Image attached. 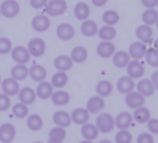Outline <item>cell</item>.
Instances as JSON below:
<instances>
[{
	"instance_id": "obj_28",
	"label": "cell",
	"mask_w": 158,
	"mask_h": 143,
	"mask_svg": "<svg viewBox=\"0 0 158 143\" xmlns=\"http://www.w3.org/2000/svg\"><path fill=\"white\" fill-rule=\"evenodd\" d=\"M98 25L94 20L86 19L83 20L81 25V31L86 37H94L98 32Z\"/></svg>"
},
{
	"instance_id": "obj_45",
	"label": "cell",
	"mask_w": 158,
	"mask_h": 143,
	"mask_svg": "<svg viewBox=\"0 0 158 143\" xmlns=\"http://www.w3.org/2000/svg\"><path fill=\"white\" fill-rule=\"evenodd\" d=\"M147 129L152 135H158V118L151 117L146 123Z\"/></svg>"
},
{
	"instance_id": "obj_24",
	"label": "cell",
	"mask_w": 158,
	"mask_h": 143,
	"mask_svg": "<svg viewBox=\"0 0 158 143\" xmlns=\"http://www.w3.org/2000/svg\"><path fill=\"white\" fill-rule=\"evenodd\" d=\"M36 92L33 89L30 87H24L19 90V99L20 103L26 104V105H31L32 104L35 100H36Z\"/></svg>"
},
{
	"instance_id": "obj_11",
	"label": "cell",
	"mask_w": 158,
	"mask_h": 143,
	"mask_svg": "<svg viewBox=\"0 0 158 143\" xmlns=\"http://www.w3.org/2000/svg\"><path fill=\"white\" fill-rule=\"evenodd\" d=\"M11 57L17 64L25 65L31 59V54L24 46L18 45L11 50Z\"/></svg>"
},
{
	"instance_id": "obj_41",
	"label": "cell",
	"mask_w": 158,
	"mask_h": 143,
	"mask_svg": "<svg viewBox=\"0 0 158 143\" xmlns=\"http://www.w3.org/2000/svg\"><path fill=\"white\" fill-rule=\"evenodd\" d=\"M144 58H145L146 63L150 67H155V68L158 67V52L154 47L147 49Z\"/></svg>"
},
{
	"instance_id": "obj_9",
	"label": "cell",
	"mask_w": 158,
	"mask_h": 143,
	"mask_svg": "<svg viewBox=\"0 0 158 143\" xmlns=\"http://www.w3.org/2000/svg\"><path fill=\"white\" fill-rule=\"evenodd\" d=\"M135 86H136V84H135L134 80L131 79V77H129L128 75L120 77L118 80L117 84H116L117 91L120 94H124V95H126V94L130 93L131 92L134 91Z\"/></svg>"
},
{
	"instance_id": "obj_13",
	"label": "cell",
	"mask_w": 158,
	"mask_h": 143,
	"mask_svg": "<svg viewBox=\"0 0 158 143\" xmlns=\"http://www.w3.org/2000/svg\"><path fill=\"white\" fill-rule=\"evenodd\" d=\"M105 106H106V103L104 98L98 95L90 97L86 103V109L89 111L90 114L93 115L100 113L105 108Z\"/></svg>"
},
{
	"instance_id": "obj_25",
	"label": "cell",
	"mask_w": 158,
	"mask_h": 143,
	"mask_svg": "<svg viewBox=\"0 0 158 143\" xmlns=\"http://www.w3.org/2000/svg\"><path fill=\"white\" fill-rule=\"evenodd\" d=\"M53 122L56 127L59 128H69L71 124V117L70 115H69L65 111H56L53 115Z\"/></svg>"
},
{
	"instance_id": "obj_15",
	"label": "cell",
	"mask_w": 158,
	"mask_h": 143,
	"mask_svg": "<svg viewBox=\"0 0 158 143\" xmlns=\"http://www.w3.org/2000/svg\"><path fill=\"white\" fill-rule=\"evenodd\" d=\"M133 121L132 115L130 112L127 111H122L117 115L115 117V125L116 128L119 129H129L130 127L131 126Z\"/></svg>"
},
{
	"instance_id": "obj_3",
	"label": "cell",
	"mask_w": 158,
	"mask_h": 143,
	"mask_svg": "<svg viewBox=\"0 0 158 143\" xmlns=\"http://www.w3.org/2000/svg\"><path fill=\"white\" fill-rule=\"evenodd\" d=\"M126 72L129 77L133 80H140L145 74V67L140 60L131 59L126 67Z\"/></svg>"
},
{
	"instance_id": "obj_26",
	"label": "cell",
	"mask_w": 158,
	"mask_h": 143,
	"mask_svg": "<svg viewBox=\"0 0 158 143\" xmlns=\"http://www.w3.org/2000/svg\"><path fill=\"white\" fill-rule=\"evenodd\" d=\"M73 13H74V16L77 19L83 21V20H86L89 18L90 14H91V9H90V6L87 3L79 2L75 5Z\"/></svg>"
},
{
	"instance_id": "obj_2",
	"label": "cell",
	"mask_w": 158,
	"mask_h": 143,
	"mask_svg": "<svg viewBox=\"0 0 158 143\" xmlns=\"http://www.w3.org/2000/svg\"><path fill=\"white\" fill-rule=\"evenodd\" d=\"M19 5L16 0H5L0 6V13L6 18H13L19 15Z\"/></svg>"
},
{
	"instance_id": "obj_43",
	"label": "cell",
	"mask_w": 158,
	"mask_h": 143,
	"mask_svg": "<svg viewBox=\"0 0 158 143\" xmlns=\"http://www.w3.org/2000/svg\"><path fill=\"white\" fill-rule=\"evenodd\" d=\"M12 50V43L6 37L0 38V55H6Z\"/></svg>"
},
{
	"instance_id": "obj_37",
	"label": "cell",
	"mask_w": 158,
	"mask_h": 143,
	"mask_svg": "<svg viewBox=\"0 0 158 143\" xmlns=\"http://www.w3.org/2000/svg\"><path fill=\"white\" fill-rule=\"evenodd\" d=\"M68 81H69V77L66 74V72L57 71L53 75L51 84L53 85V87L56 88H63L67 85Z\"/></svg>"
},
{
	"instance_id": "obj_21",
	"label": "cell",
	"mask_w": 158,
	"mask_h": 143,
	"mask_svg": "<svg viewBox=\"0 0 158 143\" xmlns=\"http://www.w3.org/2000/svg\"><path fill=\"white\" fill-rule=\"evenodd\" d=\"M31 27L37 32H44L50 28V19L44 15L35 16L31 20Z\"/></svg>"
},
{
	"instance_id": "obj_27",
	"label": "cell",
	"mask_w": 158,
	"mask_h": 143,
	"mask_svg": "<svg viewBox=\"0 0 158 143\" xmlns=\"http://www.w3.org/2000/svg\"><path fill=\"white\" fill-rule=\"evenodd\" d=\"M151 117L152 116H151L150 110L144 105L139 108H136L132 114L133 120L138 124H146Z\"/></svg>"
},
{
	"instance_id": "obj_22",
	"label": "cell",
	"mask_w": 158,
	"mask_h": 143,
	"mask_svg": "<svg viewBox=\"0 0 158 143\" xmlns=\"http://www.w3.org/2000/svg\"><path fill=\"white\" fill-rule=\"evenodd\" d=\"M113 91H114V85L110 80H100L95 86L96 94L102 98L110 96L112 94Z\"/></svg>"
},
{
	"instance_id": "obj_20",
	"label": "cell",
	"mask_w": 158,
	"mask_h": 143,
	"mask_svg": "<svg viewBox=\"0 0 158 143\" xmlns=\"http://www.w3.org/2000/svg\"><path fill=\"white\" fill-rule=\"evenodd\" d=\"M99 130L97 129V127L95 126V124H92V123H86L84 125L81 126V135L84 140L87 141H94V140H96L99 136Z\"/></svg>"
},
{
	"instance_id": "obj_30",
	"label": "cell",
	"mask_w": 158,
	"mask_h": 143,
	"mask_svg": "<svg viewBox=\"0 0 158 143\" xmlns=\"http://www.w3.org/2000/svg\"><path fill=\"white\" fill-rule=\"evenodd\" d=\"M70 57H71L73 63L82 64L88 58V51L84 46L78 45L72 49L71 54H70Z\"/></svg>"
},
{
	"instance_id": "obj_44",
	"label": "cell",
	"mask_w": 158,
	"mask_h": 143,
	"mask_svg": "<svg viewBox=\"0 0 158 143\" xmlns=\"http://www.w3.org/2000/svg\"><path fill=\"white\" fill-rule=\"evenodd\" d=\"M136 143H155V139L150 132H142L138 135Z\"/></svg>"
},
{
	"instance_id": "obj_38",
	"label": "cell",
	"mask_w": 158,
	"mask_h": 143,
	"mask_svg": "<svg viewBox=\"0 0 158 143\" xmlns=\"http://www.w3.org/2000/svg\"><path fill=\"white\" fill-rule=\"evenodd\" d=\"M27 126L31 131H39L44 126V121L39 115H31L27 118Z\"/></svg>"
},
{
	"instance_id": "obj_42",
	"label": "cell",
	"mask_w": 158,
	"mask_h": 143,
	"mask_svg": "<svg viewBox=\"0 0 158 143\" xmlns=\"http://www.w3.org/2000/svg\"><path fill=\"white\" fill-rule=\"evenodd\" d=\"M12 113L17 118L21 119V118H24L28 116L29 109H28L26 104H24L22 103H19V104H16L12 107Z\"/></svg>"
},
{
	"instance_id": "obj_56",
	"label": "cell",
	"mask_w": 158,
	"mask_h": 143,
	"mask_svg": "<svg viewBox=\"0 0 158 143\" xmlns=\"http://www.w3.org/2000/svg\"><path fill=\"white\" fill-rule=\"evenodd\" d=\"M34 143H44V142H42V141H36V142H34Z\"/></svg>"
},
{
	"instance_id": "obj_47",
	"label": "cell",
	"mask_w": 158,
	"mask_h": 143,
	"mask_svg": "<svg viewBox=\"0 0 158 143\" xmlns=\"http://www.w3.org/2000/svg\"><path fill=\"white\" fill-rule=\"evenodd\" d=\"M46 1L47 0H30V4H31V7H33L35 9H40L45 6Z\"/></svg>"
},
{
	"instance_id": "obj_48",
	"label": "cell",
	"mask_w": 158,
	"mask_h": 143,
	"mask_svg": "<svg viewBox=\"0 0 158 143\" xmlns=\"http://www.w3.org/2000/svg\"><path fill=\"white\" fill-rule=\"evenodd\" d=\"M141 3L145 8H156L158 0H141Z\"/></svg>"
},
{
	"instance_id": "obj_10",
	"label": "cell",
	"mask_w": 158,
	"mask_h": 143,
	"mask_svg": "<svg viewBox=\"0 0 158 143\" xmlns=\"http://www.w3.org/2000/svg\"><path fill=\"white\" fill-rule=\"evenodd\" d=\"M135 35H136V38L138 39V41L143 43L144 44H148L153 40L154 30L151 26L142 24L136 28Z\"/></svg>"
},
{
	"instance_id": "obj_5",
	"label": "cell",
	"mask_w": 158,
	"mask_h": 143,
	"mask_svg": "<svg viewBox=\"0 0 158 143\" xmlns=\"http://www.w3.org/2000/svg\"><path fill=\"white\" fill-rule=\"evenodd\" d=\"M116 53V45L110 41H101L96 46V54L99 57L107 59Z\"/></svg>"
},
{
	"instance_id": "obj_18",
	"label": "cell",
	"mask_w": 158,
	"mask_h": 143,
	"mask_svg": "<svg viewBox=\"0 0 158 143\" xmlns=\"http://www.w3.org/2000/svg\"><path fill=\"white\" fill-rule=\"evenodd\" d=\"M3 92L7 96H14L19 92V85L13 78H6L1 82Z\"/></svg>"
},
{
	"instance_id": "obj_35",
	"label": "cell",
	"mask_w": 158,
	"mask_h": 143,
	"mask_svg": "<svg viewBox=\"0 0 158 143\" xmlns=\"http://www.w3.org/2000/svg\"><path fill=\"white\" fill-rule=\"evenodd\" d=\"M102 20L106 25L115 26L120 20V15L114 9H108L102 15Z\"/></svg>"
},
{
	"instance_id": "obj_58",
	"label": "cell",
	"mask_w": 158,
	"mask_h": 143,
	"mask_svg": "<svg viewBox=\"0 0 158 143\" xmlns=\"http://www.w3.org/2000/svg\"><path fill=\"white\" fill-rule=\"evenodd\" d=\"M156 7H157V8H158V3H157V6H156Z\"/></svg>"
},
{
	"instance_id": "obj_29",
	"label": "cell",
	"mask_w": 158,
	"mask_h": 143,
	"mask_svg": "<svg viewBox=\"0 0 158 143\" xmlns=\"http://www.w3.org/2000/svg\"><path fill=\"white\" fill-rule=\"evenodd\" d=\"M53 85L48 81H42L37 86V89L35 91L36 96L42 100H46L50 98L53 94Z\"/></svg>"
},
{
	"instance_id": "obj_52",
	"label": "cell",
	"mask_w": 158,
	"mask_h": 143,
	"mask_svg": "<svg viewBox=\"0 0 158 143\" xmlns=\"http://www.w3.org/2000/svg\"><path fill=\"white\" fill-rule=\"evenodd\" d=\"M154 48L158 52V37L156 38V40L155 41V43H154Z\"/></svg>"
},
{
	"instance_id": "obj_57",
	"label": "cell",
	"mask_w": 158,
	"mask_h": 143,
	"mask_svg": "<svg viewBox=\"0 0 158 143\" xmlns=\"http://www.w3.org/2000/svg\"><path fill=\"white\" fill-rule=\"evenodd\" d=\"M2 81H1V76H0V83H1Z\"/></svg>"
},
{
	"instance_id": "obj_31",
	"label": "cell",
	"mask_w": 158,
	"mask_h": 143,
	"mask_svg": "<svg viewBox=\"0 0 158 143\" xmlns=\"http://www.w3.org/2000/svg\"><path fill=\"white\" fill-rule=\"evenodd\" d=\"M46 75H47L46 69L41 65H33L29 69L30 78L36 82L44 81L46 78Z\"/></svg>"
},
{
	"instance_id": "obj_53",
	"label": "cell",
	"mask_w": 158,
	"mask_h": 143,
	"mask_svg": "<svg viewBox=\"0 0 158 143\" xmlns=\"http://www.w3.org/2000/svg\"><path fill=\"white\" fill-rule=\"evenodd\" d=\"M80 143H94V141H87V140H83V141H81Z\"/></svg>"
},
{
	"instance_id": "obj_7",
	"label": "cell",
	"mask_w": 158,
	"mask_h": 143,
	"mask_svg": "<svg viewBox=\"0 0 158 143\" xmlns=\"http://www.w3.org/2000/svg\"><path fill=\"white\" fill-rule=\"evenodd\" d=\"M147 46L143 43L140 41H136L131 43L128 49V53L131 59L133 60H141L145 56L147 52Z\"/></svg>"
},
{
	"instance_id": "obj_59",
	"label": "cell",
	"mask_w": 158,
	"mask_h": 143,
	"mask_svg": "<svg viewBox=\"0 0 158 143\" xmlns=\"http://www.w3.org/2000/svg\"><path fill=\"white\" fill-rule=\"evenodd\" d=\"M0 15H1V13H0Z\"/></svg>"
},
{
	"instance_id": "obj_16",
	"label": "cell",
	"mask_w": 158,
	"mask_h": 143,
	"mask_svg": "<svg viewBox=\"0 0 158 143\" xmlns=\"http://www.w3.org/2000/svg\"><path fill=\"white\" fill-rule=\"evenodd\" d=\"M16 137V129L10 123H4L0 126V141L10 143Z\"/></svg>"
},
{
	"instance_id": "obj_12",
	"label": "cell",
	"mask_w": 158,
	"mask_h": 143,
	"mask_svg": "<svg viewBox=\"0 0 158 143\" xmlns=\"http://www.w3.org/2000/svg\"><path fill=\"white\" fill-rule=\"evenodd\" d=\"M135 87H136V91L140 94H142L144 98L151 97L152 95H154L156 92L153 82L151 81L150 79H146V78L140 79V80L137 82Z\"/></svg>"
},
{
	"instance_id": "obj_19",
	"label": "cell",
	"mask_w": 158,
	"mask_h": 143,
	"mask_svg": "<svg viewBox=\"0 0 158 143\" xmlns=\"http://www.w3.org/2000/svg\"><path fill=\"white\" fill-rule=\"evenodd\" d=\"M71 121L79 126H82L88 123L90 119V113L86 108H76L72 111L71 115Z\"/></svg>"
},
{
	"instance_id": "obj_39",
	"label": "cell",
	"mask_w": 158,
	"mask_h": 143,
	"mask_svg": "<svg viewBox=\"0 0 158 143\" xmlns=\"http://www.w3.org/2000/svg\"><path fill=\"white\" fill-rule=\"evenodd\" d=\"M48 136H49V141H56V142H62L65 140L67 133H66L65 129L56 127L50 129Z\"/></svg>"
},
{
	"instance_id": "obj_34",
	"label": "cell",
	"mask_w": 158,
	"mask_h": 143,
	"mask_svg": "<svg viewBox=\"0 0 158 143\" xmlns=\"http://www.w3.org/2000/svg\"><path fill=\"white\" fill-rule=\"evenodd\" d=\"M51 100L55 105L63 106V105H66L69 103L70 96L65 91H57L56 92H53V94L51 96Z\"/></svg>"
},
{
	"instance_id": "obj_51",
	"label": "cell",
	"mask_w": 158,
	"mask_h": 143,
	"mask_svg": "<svg viewBox=\"0 0 158 143\" xmlns=\"http://www.w3.org/2000/svg\"><path fill=\"white\" fill-rule=\"evenodd\" d=\"M98 143H113V141H111L110 140H107V139H104V140H101Z\"/></svg>"
},
{
	"instance_id": "obj_23",
	"label": "cell",
	"mask_w": 158,
	"mask_h": 143,
	"mask_svg": "<svg viewBox=\"0 0 158 143\" xmlns=\"http://www.w3.org/2000/svg\"><path fill=\"white\" fill-rule=\"evenodd\" d=\"M72 66H73V61L71 57L65 55H58L54 60V67L58 71H62V72L69 71V69H71Z\"/></svg>"
},
{
	"instance_id": "obj_49",
	"label": "cell",
	"mask_w": 158,
	"mask_h": 143,
	"mask_svg": "<svg viewBox=\"0 0 158 143\" xmlns=\"http://www.w3.org/2000/svg\"><path fill=\"white\" fill-rule=\"evenodd\" d=\"M150 80L153 82L156 91L158 92V70H156V71H154L152 73V76H151V79Z\"/></svg>"
},
{
	"instance_id": "obj_33",
	"label": "cell",
	"mask_w": 158,
	"mask_h": 143,
	"mask_svg": "<svg viewBox=\"0 0 158 143\" xmlns=\"http://www.w3.org/2000/svg\"><path fill=\"white\" fill-rule=\"evenodd\" d=\"M158 19V10L156 8H146L142 13V20L143 23L148 26L156 25Z\"/></svg>"
},
{
	"instance_id": "obj_36",
	"label": "cell",
	"mask_w": 158,
	"mask_h": 143,
	"mask_svg": "<svg viewBox=\"0 0 158 143\" xmlns=\"http://www.w3.org/2000/svg\"><path fill=\"white\" fill-rule=\"evenodd\" d=\"M11 78L18 80H23L29 76V69L25 65L17 64L11 68Z\"/></svg>"
},
{
	"instance_id": "obj_40",
	"label": "cell",
	"mask_w": 158,
	"mask_h": 143,
	"mask_svg": "<svg viewBox=\"0 0 158 143\" xmlns=\"http://www.w3.org/2000/svg\"><path fill=\"white\" fill-rule=\"evenodd\" d=\"M133 137L129 129H119L115 135V143H132Z\"/></svg>"
},
{
	"instance_id": "obj_1",
	"label": "cell",
	"mask_w": 158,
	"mask_h": 143,
	"mask_svg": "<svg viewBox=\"0 0 158 143\" xmlns=\"http://www.w3.org/2000/svg\"><path fill=\"white\" fill-rule=\"evenodd\" d=\"M95 126L100 133L108 134L111 133L115 128V117L109 113H101L98 115L95 120Z\"/></svg>"
},
{
	"instance_id": "obj_54",
	"label": "cell",
	"mask_w": 158,
	"mask_h": 143,
	"mask_svg": "<svg viewBox=\"0 0 158 143\" xmlns=\"http://www.w3.org/2000/svg\"><path fill=\"white\" fill-rule=\"evenodd\" d=\"M48 143H62V142H56V141H49Z\"/></svg>"
},
{
	"instance_id": "obj_17",
	"label": "cell",
	"mask_w": 158,
	"mask_h": 143,
	"mask_svg": "<svg viewBox=\"0 0 158 143\" xmlns=\"http://www.w3.org/2000/svg\"><path fill=\"white\" fill-rule=\"evenodd\" d=\"M56 36L62 41H69L75 36V29L69 23H60L56 30Z\"/></svg>"
},
{
	"instance_id": "obj_46",
	"label": "cell",
	"mask_w": 158,
	"mask_h": 143,
	"mask_svg": "<svg viewBox=\"0 0 158 143\" xmlns=\"http://www.w3.org/2000/svg\"><path fill=\"white\" fill-rule=\"evenodd\" d=\"M10 106V99L9 96L6 95L5 93L0 94V112L6 111Z\"/></svg>"
},
{
	"instance_id": "obj_14",
	"label": "cell",
	"mask_w": 158,
	"mask_h": 143,
	"mask_svg": "<svg viewBox=\"0 0 158 143\" xmlns=\"http://www.w3.org/2000/svg\"><path fill=\"white\" fill-rule=\"evenodd\" d=\"M131 58L128 51H124V50L116 51V53L112 56L113 65L117 68H119V69L126 68V67L131 62Z\"/></svg>"
},
{
	"instance_id": "obj_50",
	"label": "cell",
	"mask_w": 158,
	"mask_h": 143,
	"mask_svg": "<svg viewBox=\"0 0 158 143\" xmlns=\"http://www.w3.org/2000/svg\"><path fill=\"white\" fill-rule=\"evenodd\" d=\"M93 5L96 7H102L106 6L108 2V0H91Z\"/></svg>"
},
{
	"instance_id": "obj_32",
	"label": "cell",
	"mask_w": 158,
	"mask_h": 143,
	"mask_svg": "<svg viewBox=\"0 0 158 143\" xmlns=\"http://www.w3.org/2000/svg\"><path fill=\"white\" fill-rule=\"evenodd\" d=\"M98 37L102 41H110L112 42L117 36V30L115 26L104 25L102 26L97 32Z\"/></svg>"
},
{
	"instance_id": "obj_8",
	"label": "cell",
	"mask_w": 158,
	"mask_h": 143,
	"mask_svg": "<svg viewBox=\"0 0 158 143\" xmlns=\"http://www.w3.org/2000/svg\"><path fill=\"white\" fill-rule=\"evenodd\" d=\"M68 9V5L65 0H52L47 4L46 12L52 17L63 15Z\"/></svg>"
},
{
	"instance_id": "obj_6",
	"label": "cell",
	"mask_w": 158,
	"mask_h": 143,
	"mask_svg": "<svg viewBox=\"0 0 158 143\" xmlns=\"http://www.w3.org/2000/svg\"><path fill=\"white\" fill-rule=\"evenodd\" d=\"M124 102L130 109L135 110L136 108L144 105L145 98L142 94H140L137 91H132L125 95Z\"/></svg>"
},
{
	"instance_id": "obj_55",
	"label": "cell",
	"mask_w": 158,
	"mask_h": 143,
	"mask_svg": "<svg viewBox=\"0 0 158 143\" xmlns=\"http://www.w3.org/2000/svg\"><path fill=\"white\" fill-rule=\"evenodd\" d=\"M156 28L158 29V19H157V21H156Z\"/></svg>"
},
{
	"instance_id": "obj_4",
	"label": "cell",
	"mask_w": 158,
	"mask_h": 143,
	"mask_svg": "<svg viewBox=\"0 0 158 143\" xmlns=\"http://www.w3.org/2000/svg\"><path fill=\"white\" fill-rule=\"evenodd\" d=\"M27 49L30 52L31 55L34 57H40L44 55L46 50V44L43 39L35 37L30 40V42L28 43Z\"/></svg>"
}]
</instances>
